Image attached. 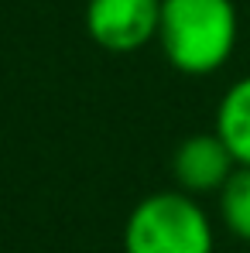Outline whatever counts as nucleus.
Masks as SVG:
<instances>
[{
	"label": "nucleus",
	"mask_w": 250,
	"mask_h": 253,
	"mask_svg": "<svg viewBox=\"0 0 250 253\" xmlns=\"http://www.w3.org/2000/svg\"><path fill=\"white\" fill-rule=\"evenodd\" d=\"M212 130L223 137V144L230 147L237 165H250V76L237 79L223 92Z\"/></svg>",
	"instance_id": "39448f33"
},
{
	"label": "nucleus",
	"mask_w": 250,
	"mask_h": 253,
	"mask_svg": "<svg viewBox=\"0 0 250 253\" xmlns=\"http://www.w3.org/2000/svg\"><path fill=\"white\" fill-rule=\"evenodd\" d=\"M161 0H89L86 31L103 51L127 55L158 38Z\"/></svg>",
	"instance_id": "7ed1b4c3"
},
{
	"label": "nucleus",
	"mask_w": 250,
	"mask_h": 253,
	"mask_svg": "<svg viewBox=\"0 0 250 253\" xmlns=\"http://www.w3.org/2000/svg\"><path fill=\"white\" fill-rule=\"evenodd\" d=\"M237 168V158L230 154V147L223 144V137L216 130L209 133H192L185 137L175 154H171V178L175 188L189 192V195H216L226 178Z\"/></svg>",
	"instance_id": "20e7f679"
},
{
	"label": "nucleus",
	"mask_w": 250,
	"mask_h": 253,
	"mask_svg": "<svg viewBox=\"0 0 250 253\" xmlns=\"http://www.w3.org/2000/svg\"><path fill=\"white\" fill-rule=\"evenodd\" d=\"M124 253H212L216 229L196 195L182 188L144 195L124 222Z\"/></svg>",
	"instance_id": "f03ea898"
},
{
	"label": "nucleus",
	"mask_w": 250,
	"mask_h": 253,
	"mask_svg": "<svg viewBox=\"0 0 250 253\" xmlns=\"http://www.w3.org/2000/svg\"><path fill=\"white\" fill-rule=\"evenodd\" d=\"M240 38L233 0H161L158 38L161 55L182 76H212L230 58Z\"/></svg>",
	"instance_id": "f257e3e1"
},
{
	"label": "nucleus",
	"mask_w": 250,
	"mask_h": 253,
	"mask_svg": "<svg viewBox=\"0 0 250 253\" xmlns=\"http://www.w3.org/2000/svg\"><path fill=\"white\" fill-rule=\"evenodd\" d=\"M216 212L230 236L250 243V165H237L226 185L216 192Z\"/></svg>",
	"instance_id": "423d86ee"
}]
</instances>
